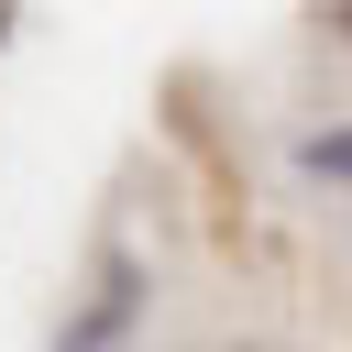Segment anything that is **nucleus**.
<instances>
[{
	"label": "nucleus",
	"mask_w": 352,
	"mask_h": 352,
	"mask_svg": "<svg viewBox=\"0 0 352 352\" xmlns=\"http://www.w3.org/2000/svg\"><path fill=\"white\" fill-rule=\"evenodd\" d=\"M132 308H143V275H132V264L110 253V275H99V297H88V319H77V330H66L55 352H110V341L132 330Z\"/></svg>",
	"instance_id": "obj_1"
},
{
	"label": "nucleus",
	"mask_w": 352,
	"mask_h": 352,
	"mask_svg": "<svg viewBox=\"0 0 352 352\" xmlns=\"http://www.w3.org/2000/svg\"><path fill=\"white\" fill-rule=\"evenodd\" d=\"M297 176H319V187H352V121H319V132H297Z\"/></svg>",
	"instance_id": "obj_2"
},
{
	"label": "nucleus",
	"mask_w": 352,
	"mask_h": 352,
	"mask_svg": "<svg viewBox=\"0 0 352 352\" xmlns=\"http://www.w3.org/2000/svg\"><path fill=\"white\" fill-rule=\"evenodd\" d=\"M330 33H341V44H352V11H330Z\"/></svg>",
	"instance_id": "obj_3"
}]
</instances>
